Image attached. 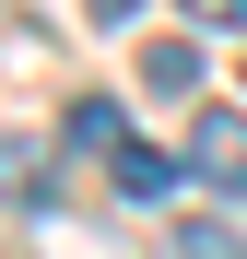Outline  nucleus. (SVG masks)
Instances as JSON below:
<instances>
[{"label":"nucleus","instance_id":"nucleus-1","mask_svg":"<svg viewBox=\"0 0 247 259\" xmlns=\"http://www.w3.org/2000/svg\"><path fill=\"white\" fill-rule=\"evenodd\" d=\"M188 177H212L224 200H247V106H200L188 118Z\"/></svg>","mask_w":247,"mask_h":259},{"label":"nucleus","instance_id":"nucleus-2","mask_svg":"<svg viewBox=\"0 0 247 259\" xmlns=\"http://www.w3.org/2000/svg\"><path fill=\"white\" fill-rule=\"evenodd\" d=\"M59 142H71V153H106V165H118V153H130V118H118L106 95H71V118H59Z\"/></svg>","mask_w":247,"mask_h":259},{"label":"nucleus","instance_id":"nucleus-3","mask_svg":"<svg viewBox=\"0 0 247 259\" xmlns=\"http://www.w3.org/2000/svg\"><path fill=\"white\" fill-rule=\"evenodd\" d=\"M0 200L12 212H47L59 189H47V142H0Z\"/></svg>","mask_w":247,"mask_h":259},{"label":"nucleus","instance_id":"nucleus-4","mask_svg":"<svg viewBox=\"0 0 247 259\" xmlns=\"http://www.w3.org/2000/svg\"><path fill=\"white\" fill-rule=\"evenodd\" d=\"M188 82H200V48L188 35H153L141 48V95H188Z\"/></svg>","mask_w":247,"mask_h":259},{"label":"nucleus","instance_id":"nucleus-5","mask_svg":"<svg viewBox=\"0 0 247 259\" xmlns=\"http://www.w3.org/2000/svg\"><path fill=\"white\" fill-rule=\"evenodd\" d=\"M118 189H130V200H165V189H177V165H165L153 142H130V153H118Z\"/></svg>","mask_w":247,"mask_h":259},{"label":"nucleus","instance_id":"nucleus-6","mask_svg":"<svg viewBox=\"0 0 247 259\" xmlns=\"http://www.w3.org/2000/svg\"><path fill=\"white\" fill-rule=\"evenodd\" d=\"M165 247H177V259H247V247H235L224 224H177V236H165Z\"/></svg>","mask_w":247,"mask_h":259},{"label":"nucleus","instance_id":"nucleus-7","mask_svg":"<svg viewBox=\"0 0 247 259\" xmlns=\"http://www.w3.org/2000/svg\"><path fill=\"white\" fill-rule=\"evenodd\" d=\"M188 24H247V0H188Z\"/></svg>","mask_w":247,"mask_h":259},{"label":"nucleus","instance_id":"nucleus-8","mask_svg":"<svg viewBox=\"0 0 247 259\" xmlns=\"http://www.w3.org/2000/svg\"><path fill=\"white\" fill-rule=\"evenodd\" d=\"M82 12H94V24H130V12H141V0H82Z\"/></svg>","mask_w":247,"mask_h":259}]
</instances>
